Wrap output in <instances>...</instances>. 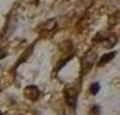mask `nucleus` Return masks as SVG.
Instances as JSON below:
<instances>
[{
  "instance_id": "1",
  "label": "nucleus",
  "mask_w": 120,
  "mask_h": 115,
  "mask_svg": "<svg viewBox=\"0 0 120 115\" xmlns=\"http://www.w3.org/2000/svg\"><path fill=\"white\" fill-rule=\"evenodd\" d=\"M65 99H66L68 104L70 106L71 108H74V107H76V103H77V91L73 89V88H66Z\"/></svg>"
},
{
  "instance_id": "2",
  "label": "nucleus",
  "mask_w": 120,
  "mask_h": 115,
  "mask_svg": "<svg viewBox=\"0 0 120 115\" xmlns=\"http://www.w3.org/2000/svg\"><path fill=\"white\" fill-rule=\"evenodd\" d=\"M24 96L30 100H37L39 96V89L37 85H28L24 88Z\"/></svg>"
},
{
  "instance_id": "3",
  "label": "nucleus",
  "mask_w": 120,
  "mask_h": 115,
  "mask_svg": "<svg viewBox=\"0 0 120 115\" xmlns=\"http://www.w3.org/2000/svg\"><path fill=\"white\" fill-rule=\"evenodd\" d=\"M115 56H116V53H115V52H111V53H107V54H104L103 57L100 58V61H98V65H100V66H104L105 64L111 62V61L115 58Z\"/></svg>"
},
{
  "instance_id": "4",
  "label": "nucleus",
  "mask_w": 120,
  "mask_h": 115,
  "mask_svg": "<svg viewBox=\"0 0 120 115\" xmlns=\"http://www.w3.org/2000/svg\"><path fill=\"white\" fill-rule=\"evenodd\" d=\"M98 91H100V84H98V83L92 84V87H90V93H92V95H96Z\"/></svg>"
},
{
  "instance_id": "5",
  "label": "nucleus",
  "mask_w": 120,
  "mask_h": 115,
  "mask_svg": "<svg viewBox=\"0 0 120 115\" xmlns=\"http://www.w3.org/2000/svg\"><path fill=\"white\" fill-rule=\"evenodd\" d=\"M70 58H71V57H68V58H66V60H65V64H66V62H68V61H69V60H70ZM62 66H64V61H62V62H61L60 65H58V68H57V71H60V69H61V68H62Z\"/></svg>"
}]
</instances>
